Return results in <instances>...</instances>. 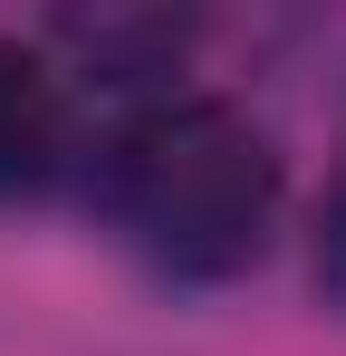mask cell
Returning <instances> with one entry per match:
<instances>
[{
    "instance_id": "obj_2",
    "label": "cell",
    "mask_w": 346,
    "mask_h": 356,
    "mask_svg": "<svg viewBox=\"0 0 346 356\" xmlns=\"http://www.w3.org/2000/svg\"><path fill=\"white\" fill-rule=\"evenodd\" d=\"M97 135H106V116H87V77L58 49L0 29V202H39L58 183H87Z\"/></svg>"
},
{
    "instance_id": "obj_3",
    "label": "cell",
    "mask_w": 346,
    "mask_h": 356,
    "mask_svg": "<svg viewBox=\"0 0 346 356\" xmlns=\"http://www.w3.org/2000/svg\"><path fill=\"white\" fill-rule=\"evenodd\" d=\"M308 289L346 318V135H337V174H327L318 212H308Z\"/></svg>"
},
{
    "instance_id": "obj_1",
    "label": "cell",
    "mask_w": 346,
    "mask_h": 356,
    "mask_svg": "<svg viewBox=\"0 0 346 356\" xmlns=\"http://www.w3.org/2000/svg\"><path fill=\"white\" fill-rule=\"evenodd\" d=\"M87 193L145 270H164L183 289H222L270 260L288 164L250 106L202 97V87H154L106 116L87 154Z\"/></svg>"
}]
</instances>
